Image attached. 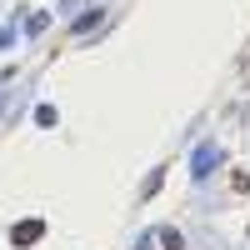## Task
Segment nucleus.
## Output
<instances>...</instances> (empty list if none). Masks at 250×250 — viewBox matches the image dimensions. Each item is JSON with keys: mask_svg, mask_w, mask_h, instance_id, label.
Listing matches in <instances>:
<instances>
[{"mask_svg": "<svg viewBox=\"0 0 250 250\" xmlns=\"http://www.w3.org/2000/svg\"><path fill=\"white\" fill-rule=\"evenodd\" d=\"M35 235H40V225H20V230H15V240H20V245H30Z\"/></svg>", "mask_w": 250, "mask_h": 250, "instance_id": "obj_1", "label": "nucleus"}]
</instances>
